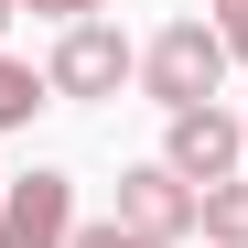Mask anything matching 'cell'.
Segmentation results:
<instances>
[{
    "label": "cell",
    "instance_id": "obj_1",
    "mask_svg": "<svg viewBox=\"0 0 248 248\" xmlns=\"http://www.w3.org/2000/svg\"><path fill=\"white\" fill-rule=\"evenodd\" d=\"M140 87H151L162 119L216 108V87H227V44H216V22H162L151 44H140Z\"/></svg>",
    "mask_w": 248,
    "mask_h": 248
},
{
    "label": "cell",
    "instance_id": "obj_2",
    "mask_svg": "<svg viewBox=\"0 0 248 248\" xmlns=\"http://www.w3.org/2000/svg\"><path fill=\"white\" fill-rule=\"evenodd\" d=\"M76 173H54V162H32V173L0 184V248H76Z\"/></svg>",
    "mask_w": 248,
    "mask_h": 248
},
{
    "label": "cell",
    "instance_id": "obj_3",
    "mask_svg": "<svg viewBox=\"0 0 248 248\" xmlns=\"http://www.w3.org/2000/svg\"><path fill=\"white\" fill-rule=\"evenodd\" d=\"M130 76H140V54H130L119 22H76V32H54V54H44V87L54 97H119Z\"/></svg>",
    "mask_w": 248,
    "mask_h": 248
},
{
    "label": "cell",
    "instance_id": "obj_4",
    "mask_svg": "<svg viewBox=\"0 0 248 248\" xmlns=\"http://www.w3.org/2000/svg\"><path fill=\"white\" fill-rule=\"evenodd\" d=\"M119 227L151 237V248H184L205 227V194L173 173V162H130V173H119Z\"/></svg>",
    "mask_w": 248,
    "mask_h": 248
},
{
    "label": "cell",
    "instance_id": "obj_5",
    "mask_svg": "<svg viewBox=\"0 0 248 248\" xmlns=\"http://www.w3.org/2000/svg\"><path fill=\"white\" fill-rule=\"evenodd\" d=\"M162 162H173L194 194L237 184V162H248V130H237V108H184L173 130H162Z\"/></svg>",
    "mask_w": 248,
    "mask_h": 248
},
{
    "label": "cell",
    "instance_id": "obj_6",
    "mask_svg": "<svg viewBox=\"0 0 248 248\" xmlns=\"http://www.w3.org/2000/svg\"><path fill=\"white\" fill-rule=\"evenodd\" d=\"M54 87H44V76H32L22 54H0V130H32V108H44Z\"/></svg>",
    "mask_w": 248,
    "mask_h": 248
},
{
    "label": "cell",
    "instance_id": "obj_7",
    "mask_svg": "<svg viewBox=\"0 0 248 248\" xmlns=\"http://www.w3.org/2000/svg\"><path fill=\"white\" fill-rule=\"evenodd\" d=\"M205 237H216V248H248V184H216V194H205Z\"/></svg>",
    "mask_w": 248,
    "mask_h": 248
},
{
    "label": "cell",
    "instance_id": "obj_8",
    "mask_svg": "<svg viewBox=\"0 0 248 248\" xmlns=\"http://www.w3.org/2000/svg\"><path fill=\"white\" fill-rule=\"evenodd\" d=\"M22 11H44L54 32H76V22H108V0H22Z\"/></svg>",
    "mask_w": 248,
    "mask_h": 248
},
{
    "label": "cell",
    "instance_id": "obj_9",
    "mask_svg": "<svg viewBox=\"0 0 248 248\" xmlns=\"http://www.w3.org/2000/svg\"><path fill=\"white\" fill-rule=\"evenodd\" d=\"M216 44H227V65H248V0H237V11H216Z\"/></svg>",
    "mask_w": 248,
    "mask_h": 248
},
{
    "label": "cell",
    "instance_id": "obj_10",
    "mask_svg": "<svg viewBox=\"0 0 248 248\" xmlns=\"http://www.w3.org/2000/svg\"><path fill=\"white\" fill-rule=\"evenodd\" d=\"M76 248H151V237H130L119 216H97V227H76Z\"/></svg>",
    "mask_w": 248,
    "mask_h": 248
},
{
    "label": "cell",
    "instance_id": "obj_11",
    "mask_svg": "<svg viewBox=\"0 0 248 248\" xmlns=\"http://www.w3.org/2000/svg\"><path fill=\"white\" fill-rule=\"evenodd\" d=\"M11 11H22V0H0V32H11Z\"/></svg>",
    "mask_w": 248,
    "mask_h": 248
},
{
    "label": "cell",
    "instance_id": "obj_12",
    "mask_svg": "<svg viewBox=\"0 0 248 248\" xmlns=\"http://www.w3.org/2000/svg\"><path fill=\"white\" fill-rule=\"evenodd\" d=\"M216 11H237V0H216Z\"/></svg>",
    "mask_w": 248,
    "mask_h": 248
},
{
    "label": "cell",
    "instance_id": "obj_13",
    "mask_svg": "<svg viewBox=\"0 0 248 248\" xmlns=\"http://www.w3.org/2000/svg\"><path fill=\"white\" fill-rule=\"evenodd\" d=\"M237 130H248V108H237Z\"/></svg>",
    "mask_w": 248,
    "mask_h": 248
}]
</instances>
